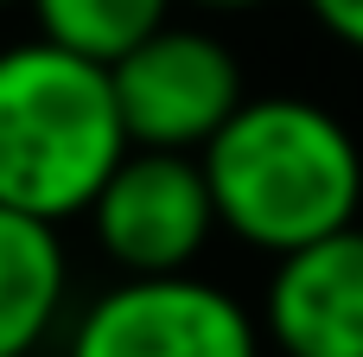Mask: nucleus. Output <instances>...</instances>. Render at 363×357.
<instances>
[{
    "label": "nucleus",
    "mask_w": 363,
    "mask_h": 357,
    "mask_svg": "<svg viewBox=\"0 0 363 357\" xmlns=\"http://www.w3.org/2000/svg\"><path fill=\"white\" fill-rule=\"evenodd\" d=\"M198 160L217 224L262 256L357 224L363 153L351 128L306 96H242Z\"/></svg>",
    "instance_id": "1"
},
{
    "label": "nucleus",
    "mask_w": 363,
    "mask_h": 357,
    "mask_svg": "<svg viewBox=\"0 0 363 357\" xmlns=\"http://www.w3.org/2000/svg\"><path fill=\"white\" fill-rule=\"evenodd\" d=\"M128 153L108 64L26 38L0 51V204L64 224L83 217Z\"/></svg>",
    "instance_id": "2"
},
{
    "label": "nucleus",
    "mask_w": 363,
    "mask_h": 357,
    "mask_svg": "<svg viewBox=\"0 0 363 357\" xmlns=\"http://www.w3.org/2000/svg\"><path fill=\"white\" fill-rule=\"evenodd\" d=\"M70 357H262V326L191 268L121 275L70 326Z\"/></svg>",
    "instance_id": "3"
},
{
    "label": "nucleus",
    "mask_w": 363,
    "mask_h": 357,
    "mask_svg": "<svg viewBox=\"0 0 363 357\" xmlns=\"http://www.w3.org/2000/svg\"><path fill=\"white\" fill-rule=\"evenodd\" d=\"M115 109L128 128V147H172V153H204V141L236 115L242 102V70L223 38L198 26H160L134 51L108 64Z\"/></svg>",
    "instance_id": "4"
},
{
    "label": "nucleus",
    "mask_w": 363,
    "mask_h": 357,
    "mask_svg": "<svg viewBox=\"0 0 363 357\" xmlns=\"http://www.w3.org/2000/svg\"><path fill=\"white\" fill-rule=\"evenodd\" d=\"M83 217L121 275H185L217 230L204 160L172 147H128Z\"/></svg>",
    "instance_id": "5"
},
{
    "label": "nucleus",
    "mask_w": 363,
    "mask_h": 357,
    "mask_svg": "<svg viewBox=\"0 0 363 357\" xmlns=\"http://www.w3.org/2000/svg\"><path fill=\"white\" fill-rule=\"evenodd\" d=\"M262 326L281 357H363V230L345 224L274 256Z\"/></svg>",
    "instance_id": "6"
},
{
    "label": "nucleus",
    "mask_w": 363,
    "mask_h": 357,
    "mask_svg": "<svg viewBox=\"0 0 363 357\" xmlns=\"http://www.w3.org/2000/svg\"><path fill=\"white\" fill-rule=\"evenodd\" d=\"M70 294L57 224L0 204V357H32Z\"/></svg>",
    "instance_id": "7"
},
{
    "label": "nucleus",
    "mask_w": 363,
    "mask_h": 357,
    "mask_svg": "<svg viewBox=\"0 0 363 357\" xmlns=\"http://www.w3.org/2000/svg\"><path fill=\"white\" fill-rule=\"evenodd\" d=\"M172 13V0H32L38 38L83 51L96 64H115L121 51H134L147 32H160Z\"/></svg>",
    "instance_id": "8"
},
{
    "label": "nucleus",
    "mask_w": 363,
    "mask_h": 357,
    "mask_svg": "<svg viewBox=\"0 0 363 357\" xmlns=\"http://www.w3.org/2000/svg\"><path fill=\"white\" fill-rule=\"evenodd\" d=\"M306 6H313V19H319L338 45L363 51V0H306Z\"/></svg>",
    "instance_id": "9"
},
{
    "label": "nucleus",
    "mask_w": 363,
    "mask_h": 357,
    "mask_svg": "<svg viewBox=\"0 0 363 357\" xmlns=\"http://www.w3.org/2000/svg\"><path fill=\"white\" fill-rule=\"evenodd\" d=\"M191 6H211V13H249V6H262V0H191Z\"/></svg>",
    "instance_id": "10"
},
{
    "label": "nucleus",
    "mask_w": 363,
    "mask_h": 357,
    "mask_svg": "<svg viewBox=\"0 0 363 357\" xmlns=\"http://www.w3.org/2000/svg\"><path fill=\"white\" fill-rule=\"evenodd\" d=\"M0 6H6V0H0Z\"/></svg>",
    "instance_id": "11"
}]
</instances>
